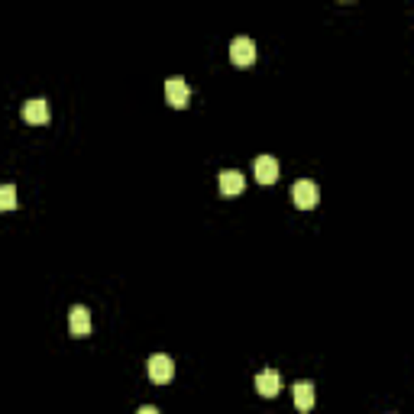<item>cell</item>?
Segmentation results:
<instances>
[{"mask_svg":"<svg viewBox=\"0 0 414 414\" xmlns=\"http://www.w3.org/2000/svg\"><path fill=\"white\" fill-rule=\"evenodd\" d=\"M291 201H295L301 211L317 207V201H321V188H317V181H311V178H298L295 185H291Z\"/></svg>","mask_w":414,"mask_h":414,"instance_id":"1","label":"cell"},{"mask_svg":"<svg viewBox=\"0 0 414 414\" xmlns=\"http://www.w3.org/2000/svg\"><path fill=\"white\" fill-rule=\"evenodd\" d=\"M243 185H246L243 172H237V169L220 172V191H223V195H240V191H243Z\"/></svg>","mask_w":414,"mask_h":414,"instance_id":"8","label":"cell"},{"mask_svg":"<svg viewBox=\"0 0 414 414\" xmlns=\"http://www.w3.org/2000/svg\"><path fill=\"white\" fill-rule=\"evenodd\" d=\"M279 372L275 369H265V372H259L256 375V389H259V395H265V398H272V395H279Z\"/></svg>","mask_w":414,"mask_h":414,"instance_id":"9","label":"cell"},{"mask_svg":"<svg viewBox=\"0 0 414 414\" xmlns=\"http://www.w3.org/2000/svg\"><path fill=\"white\" fill-rule=\"evenodd\" d=\"M291 392H295L298 411H311V408H314V385H311V382H305V379L295 382V389H291Z\"/></svg>","mask_w":414,"mask_h":414,"instance_id":"10","label":"cell"},{"mask_svg":"<svg viewBox=\"0 0 414 414\" xmlns=\"http://www.w3.org/2000/svg\"><path fill=\"white\" fill-rule=\"evenodd\" d=\"M256 178H259L262 185H272V181L279 178V162H275V156H259V159H256Z\"/></svg>","mask_w":414,"mask_h":414,"instance_id":"7","label":"cell"},{"mask_svg":"<svg viewBox=\"0 0 414 414\" xmlns=\"http://www.w3.org/2000/svg\"><path fill=\"white\" fill-rule=\"evenodd\" d=\"M230 59L237 62V65H253L256 62V43L249 36H237L233 43H230Z\"/></svg>","mask_w":414,"mask_h":414,"instance_id":"2","label":"cell"},{"mask_svg":"<svg viewBox=\"0 0 414 414\" xmlns=\"http://www.w3.org/2000/svg\"><path fill=\"white\" fill-rule=\"evenodd\" d=\"M23 120L26 123H46L49 120V104L43 97H33V101L23 104Z\"/></svg>","mask_w":414,"mask_h":414,"instance_id":"6","label":"cell"},{"mask_svg":"<svg viewBox=\"0 0 414 414\" xmlns=\"http://www.w3.org/2000/svg\"><path fill=\"white\" fill-rule=\"evenodd\" d=\"M136 414H159V408H153V405H143V408H139V411H136Z\"/></svg>","mask_w":414,"mask_h":414,"instance_id":"12","label":"cell"},{"mask_svg":"<svg viewBox=\"0 0 414 414\" xmlns=\"http://www.w3.org/2000/svg\"><path fill=\"white\" fill-rule=\"evenodd\" d=\"M68 327L75 337H88V330H91V311L85 305H75L68 311Z\"/></svg>","mask_w":414,"mask_h":414,"instance_id":"5","label":"cell"},{"mask_svg":"<svg viewBox=\"0 0 414 414\" xmlns=\"http://www.w3.org/2000/svg\"><path fill=\"white\" fill-rule=\"evenodd\" d=\"M165 97H169L172 107H185L188 97H191V88H188L185 78H169L165 81Z\"/></svg>","mask_w":414,"mask_h":414,"instance_id":"4","label":"cell"},{"mask_svg":"<svg viewBox=\"0 0 414 414\" xmlns=\"http://www.w3.org/2000/svg\"><path fill=\"white\" fill-rule=\"evenodd\" d=\"M175 375V363L165 353H153L149 356V379L153 382H169Z\"/></svg>","mask_w":414,"mask_h":414,"instance_id":"3","label":"cell"},{"mask_svg":"<svg viewBox=\"0 0 414 414\" xmlns=\"http://www.w3.org/2000/svg\"><path fill=\"white\" fill-rule=\"evenodd\" d=\"M17 207V185H0V211Z\"/></svg>","mask_w":414,"mask_h":414,"instance_id":"11","label":"cell"}]
</instances>
